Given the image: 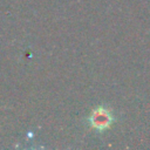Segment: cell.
<instances>
[{
	"mask_svg": "<svg viewBox=\"0 0 150 150\" xmlns=\"http://www.w3.org/2000/svg\"><path fill=\"white\" fill-rule=\"evenodd\" d=\"M111 122V117L108 111L103 109L96 110L91 116V124L97 129H104L107 128Z\"/></svg>",
	"mask_w": 150,
	"mask_h": 150,
	"instance_id": "6da1fadb",
	"label": "cell"
}]
</instances>
